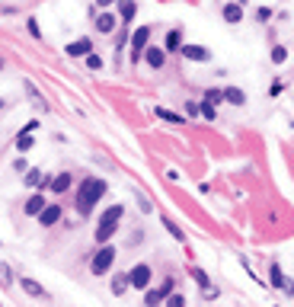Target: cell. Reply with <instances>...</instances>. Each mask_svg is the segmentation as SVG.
<instances>
[{
	"instance_id": "obj_19",
	"label": "cell",
	"mask_w": 294,
	"mask_h": 307,
	"mask_svg": "<svg viewBox=\"0 0 294 307\" xmlns=\"http://www.w3.org/2000/svg\"><path fill=\"white\" fill-rule=\"evenodd\" d=\"M96 29H99L102 35H109V32L115 29V16H112V13H102V16L96 19Z\"/></svg>"
},
{
	"instance_id": "obj_35",
	"label": "cell",
	"mask_w": 294,
	"mask_h": 307,
	"mask_svg": "<svg viewBox=\"0 0 294 307\" xmlns=\"http://www.w3.org/2000/svg\"><path fill=\"white\" fill-rule=\"evenodd\" d=\"M0 67H4V61H0Z\"/></svg>"
},
{
	"instance_id": "obj_16",
	"label": "cell",
	"mask_w": 294,
	"mask_h": 307,
	"mask_svg": "<svg viewBox=\"0 0 294 307\" xmlns=\"http://www.w3.org/2000/svg\"><path fill=\"white\" fill-rule=\"evenodd\" d=\"M224 19L227 22H240L243 19V4H227L224 7Z\"/></svg>"
},
{
	"instance_id": "obj_8",
	"label": "cell",
	"mask_w": 294,
	"mask_h": 307,
	"mask_svg": "<svg viewBox=\"0 0 294 307\" xmlns=\"http://www.w3.org/2000/svg\"><path fill=\"white\" fill-rule=\"evenodd\" d=\"M64 52H67L70 58H84V55H90V52H93V45H90V39H77V42H70Z\"/></svg>"
},
{
	"instance_id": "obj_32",
	"label": "cell",
	"mask_w": 294,
	"mask_h": 307,
	"mask_svg": "<svg viewBox=\"0 0 294 307\" xmlns=\"http://www.w3.org/2000/svg\"><path fill=\"white\" fill-rule=\"evenodd\" d=\"M26 26H29V32L35 35V39H39V35H42V32H39V22H35V19H26Z\"/></svg>"
},
{
	"instance_id": "obj_22",
	"label": "cell",
	"mask_w": 294,
	"mask_h": 307,
	"mask_svg": "<svg viewBox=\"0 0 294 307\" xmlns=\"http://www.w3.org/2000/svg\"><path fill=\"white\" fill-rule=\"evenodd\" d=\"M0 285H4V288H13V269H10L7 263H0Z\"/></svg>"
},
{
	"instance_id": "obj_1",
	"label": "cell",
	"mask_w": 294,
	"mask_h": 307,
	"mask_svg": "<svg viewBox=\"0 0 294 307\" xmlns=\"http://www.w3.org/2000/svg\"><path fill=\"white\" fill-rule=\"evenodd\" d=\"M102 192H105V180H84L80 183V189H77V211L80 215H90L93 205L102 198Z\"/></svg>"
},
{
	"instance_id": "obj_20",
	"label": "cell",
	"mask_w": 294,
	"mask_h": 307,
	"mask_svg": "<svg viewBox=\"0 0 294 307\" xmlns=\"http://www.w3.org/2000/svg\"><path fill=\"white\" fill-rule=\"evenodd\" d=\"M26 186H48V180L42 176V170H26V180H22Z\"/></svg>"
},
{
	"instance_id": "obj_4",
	"label": "cell",
	"mask_w": 294,
	"mask_h": 307,
	"mask_svg": "<svg viewBox=\"0 0 294 307\" xmlns=\"http://www.w3.org/2000/svg\"><path fill=\"white\" fill-rule=\"evenodd\" d=\"M112 263H115V250H112V246H102V250L93 256L90 269H93L96 275H102V272H109V266H112Z\"/></svg>"
},
{
	"instance_id": "obj_7",
	"label": "cell",
	"mask_w": 294,
	"mask_h": 307,
	"mask_svg": "<svg viewBox=\"0 0 294 307\" xmlns=\"http://www.w3.org/2000/svg\"><path fill=\"white\" fill-rule=\"evenodd\" d=\"M182 55L189 58V61H211V52L205 45H182Z\"/></svg>"
},
{
	"instance_id": "obj_14",
	"label": "cell",
	"mask_w": 294,
	"mask_h": 307,
	"mask_svg": "<svg viewBox=\"0 0 294 307\" xmlns=\"http://www.w3.org/2000/svg\"><path fill=\"white\" fill-rule=\"evenodd\" d=\"M135 13H138V4H135V0H119V16H122L125 22H131Z\"/></svg>"
},
{
	"instance_id": "obj_29",
	"label": "cell",
	"mask_w": 294,
	"mask_h": 307,
	"mask_svg": "<svg viewBox=\"0 0 294 307\" xmlns=\"http://www.w3.org/2000/svg\"><path fill=\"white\" fill-rule=\"evenodd\" d=\"M87 67L90 70H102V58L99 55H87Z\"/></svg>"
},
{
	"instance_id": "obj_9",
	"label": "cell",
	"mask_w": 294,
	"mask_h": 307,
	"mask_svg": "<svg viewBox=\"0 0 294 307\" xmlns=\"http://www.w3.org/2000/svg\"><path fill=\"white\" fill-rule=\"evenodd\" d=\"M163 52H167V48H154V45H150V48L144 52V61H147L150 67H154V70H160V67H163V61H167V55H163Z\"/></svg>"
},
{
	"instance_id": "obj_26",
	"label": "cell",
	"mask_w": 294,
	"mask_h": 307,
	"mask_svg": "<svg viewBox=\"0 0 294 307\" xmlns=\"http://www.w3.org/2000/svg\"><path fill=\"white\" fill-rule=\"evenodd\" d=\"M285 61H288V48L275 45V48H272V64H285Z\"/></svg>"
},
{
	"instance_id": "obj_33",
	"label": "cell",
	"mask_w": 294,
	"mask_h": 307,
	"mask_svg": "<svg viewBox=\"0 0 294 307\" xmlns=\"http://www.w3.org/2000/svg\"><path fill=\"white\" fill-rule=\"evenodd\" d=\"M185 109H189V115H198L202 109H198V103H185Z\"/></svg>"
},
{
	"instance_id": "obj_17",
	"label": "cell",
	"mask_w": 294,
	"mask_h": 307,
	"mask_svg": "<svg viewBox=\"0 0 294 307\" xmlns=\"http://www.w3.org/2000/svg\"><path fill=\"white\" fill-rule=\"evenodd\" d=\"M70 180H74L70 173H58L55 180H51V189H55V192H67V189H70Z\"/></svg>"
},
{
	"instance_id": "obj_15",
	"label": "cell",
	"mask_w": 294,
	"mask_h": 307,
	"mask_svg": "<svg viewBox=\"0 0 294 307\" xmlns=\"http://www.w3.org/2000/svg\"><path fill=\"white\" fill-rule=\"evenodd\" d=\"M154 115H157V119H163V122H170V125H185V119H182L179 112H170V109H160V106H157V109H154Z\"/></svg>"
},
{
	"instance_id": "obj_10",
	"label": "cell",
	"mask_w": 294,
	"mask_h": 307,
	"mask_svg": "<svg viewBox=\"0 0 294 307\" xmlns=\"http://www.w3.org/2000/svg\"><path fill=\"white\" fill-rule=\"evenodd\" d=\"M58 218H61V208H58V205H45V208H42V215H39L42 227H51Z\"/></svg>"
},
{
	"instance_id": "obj_11",
	"label": "cell",
	"mask_w": 294,
	"mask_h": 307,
	"mask_svg": "<svg viewBox=\"0 0 294 307\" xmlns=\"http://www.w3.org/2000/svg\"><path fill=\"white\" fill-rule=\"evenodd\" d=\"M167 52H182V29H170L167 32Z\"/></svg>"
},
{
	"instance_id": "obj_5",
	"label": "cell",
	"mask_w": 294,
	"mask_h": 307,
	"mask_svg": "<svg viewBox=\"0 0 294 307\" xmlns=\"http://www.w3.org/2000/svg\"><path fill=\"white\" fill-rule=\"evenodd\" d=\"M128 278H131V285L135 288H150V266L147 263H138L135 269H131V272H128Z\"/></svg>"
},
{
	"instance_id": "obj_6",
	"label": "cell",
	"mask_w": 294,
	"mask_h": 307,
	"mask_svg": "<svg viewBox=\"0 0 294 307\" xmlns=\"http://www.w3.org/2000/svg\"><path fill=\"white\" fill-rule=\"evenodd\" d=\"M147 39H150V26H141L135 35H131V55L135 58H144V52H147Z\"/></svg>"
},
{
	"instance_id": "obj_3",
	"label": "cell",
	"mask_w": 294,
	"mask_h": 307,
	"mask_svg": "<svg viewBox=\"0 0 294 307\" xmlns=\"http://www.w3.org/2000/svg\"><path fill=\"white\" fill-rule=\"evenodd\" d=\"M173 285H176L173 278H163L157 288H147V294H144V304H147V307H157L160 301H167V294H173Z\"/></svg>"
},
{
	"instance_id": "obj_27",
	"label": "cell",
	"mask_w": 294,
	"mask_h": 307,
	"mask_svg": "<svg viewBox=\"0 0 294 307\" xmlns=\"http://www.w3.org/2000/svg\"><path fill=\"white\" fill-rule=\"evenodd\" d=\"M163 227H167V231H170V237H176V240H185V234H182L179 227H176V224H173L170 218H163Z\"/></svg>"
},
{
	"instance_id": "obj_18",
	"label": "cell",
	"mask_w": 294,
	"mask_h": 307,
	"mask_svg": "<svg viewBox=\"0 0 294 307\" xmlns=\"http://www.w3.org/2000/svg\"><path fill=\"white\" fill-rule=\"evenodd\" d=\"M131 285V278H128V272H119L112 278V294H125V288Z\"/></svg>"
},
{
	"instance_id": "obj_21",
	"label": "cell",
	"mask_w": 294,
	"mask_h": 307,
	"mask_svg": "<svg viewBox=\"0 0 294 307\" xmlns=\"http://www.w3.org/2000/svg\"><path fill=\"white\" fill-rule=\"evenodd\" d=\"M42 208H45V198L42 195H32L26 202V215H42Z\"/></svg>"
},
{
	"instance_id": "obj_25",
	"label": "cell",
	"mask_w": 294,
	"mask_h": 307,
	"mask_svg": "<svg viewBox=\"0 0 294 307\" xmlns=\"http://www.w3.org/2000/svg\"><path fill=\"white\" fill-rule=\"evenodd\" d=\"M16 147H19V154H26V150H32V135H26V132H19V138H16Z\"/></svg>"
},
{
	"instance_id": "obj_23",
	"label": "cell",
	"mask_w": 294,
	"mask_h": 307,
	"mask_svg": "<svg viewBox=\"0 0 294 307\" xmlns=\"http://www.w3.org/2000/svg\"><path fill=\"white\" fill-rule=\"evenodd\" d=\"M272 285H275V288H288V278H285V272H281L278 263L272 266Z\"/></svg>"
},
{
	"instance_id": "obj_13",
	"label": "cell",
	"mask_w": 294,
	"mask_h": 307,
	"mask_svg": "<svg viewBox=\"0 0 294 307\" xmlns=\"http://www.w3.org/2000/svg\"><path fill=\"white\" fill-rule=\"evenodd\" d=\"M224 99H227L230 106H243V103H246V93H243L240 87H224Z\"/></svg>"
},
{
	"instance_id": "obj_12",
	"label": "cell",
	"mask_w": 294,
	"mask_h": 307,
	"mask_svg": "<svg viewBox=\"0 0 294 307\" xmlns=\"http://www.w3.org/2000/svg\"><path fill=\"white\" fill-rule=\"evenodd\" d=\"M22 291H26V294H32V298H48V291H45V288H42L35 278H22Z\"/></svg>"
},
{
	"instance_id": "obj_2",
	"label": "cell",
	"mask_w": 294,
	"mask_h": 307,
	"mask_svg": "<svg viewBox=\"0 0 294 307\" xmlns=\"http://www.w3.org/2000/svg\"><path fill=\"white\" fill-rule=\"evenodd\" d=\"M122 215H125V205H112V208L102 211V218H99V224H96V240H99V243H105L115 231H119Z\"/></svg>"
},
{
	"instance_id": "obj_34",
	"label": "cell",
	"mask_w": 294,
	"mask_h": 307,
	"mask_svg": "<svg viewBox=\"0 0 294 307\" xmlns=\"http://www.w3.org/2000/svg\"><path fill=\"white\" fill-rule=\"evenodd\" d=\"M96 4H99V7H109V4H115V0H96Z\"/></svg>"
},
{
	"instance_id": "obj_31",
	"label": "cell",
	"mask_w": 294,
	"mask_h": 307,
	"mask_svg": "<svg viewBox=\"0 0 294 307\" xmlns=\"http://www.w3.org/2000/svg\"><path fill=\"white\" fill-rule=\"evenodd\" d=\"M192 275H195V282H198V285H202V288L208 285V275L202 272V269H192Z\"/></svg>"
},
{
	"instance_id": "obj_28",
	"label": "cell",
	"mask_w": 294,
	"mask_h": 307,
	"mask_svg": "<svg viewBox=\"0 0 294 307\" xmlns=\"http://www.w3.org/2000/svg\"><path fill=\"white\" fill-rule=\"evenodd\" d=\"M167 307H185V298L179 291H173V294H167Z\"/></svg>"
},
{
	"instance_id": "obj_24",
	"label": "cell",
	"mask_w": 294,
	"mask_h": 307,
	"mask_svg": "<svg viewBox=\"0 0 294 307\" xmlns=\"http://www.w3.org/2000/svg\"><path fill=\"white\" fill-rule=\"evenodd\" d=\"M26 90H29V96H32V103H35V109H48V103H45V99H42V93H39V90H35L32 84H26Z\"/></svg>"
},
{
	"instance_id": "obj_30",
	"label": "cell",
	"mask_w": 294,
	"mask_h": 307,
	"mask_svg": "<svg viewBox=\"0 0 294 307\" xmlns=\"http://www.w3.org/2000/svg\"><path fill=\"white\" fill-rule=\"evenodd\" d=\"M198 109H202V115H205V119H215V106H211V103H202Z\"/></svg>"
}]
</instances>
